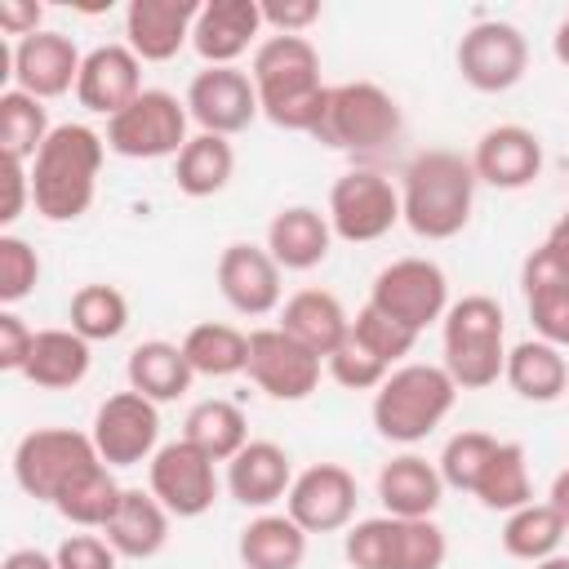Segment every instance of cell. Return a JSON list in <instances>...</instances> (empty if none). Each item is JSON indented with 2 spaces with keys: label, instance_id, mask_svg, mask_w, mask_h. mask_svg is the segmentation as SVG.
<instances>
[{
  "label": "cell",
  "instance_id": "f907efd6",
  "mask_svg": "<svg viewBox=\"0 0 569 569\" xmlns=\"http://www.w3.org/2000/svg\"><path fill=\"white\" fill-rule=\"evenodd\" d=\"M40 22H44V4H36V0H0V31L4 36H13V40L36 36V31H44Z\"/></svg>",
  "mask_w": 569,
  "mask_h": 569
},
{
  "label": "cell",
  "instance_id": "6da1fadb",
  "mask_svg": "<svg viewBox=\"0 0 569 569\" xmlns=\"http://www.w3.org/2000/svg\"><path fill=\"white\" fill-rule=\"evenodd\" d=\"M249 76L258 89V107L276 129L316 133L329 84L320 80V53L307 36H267L253 49Z\"/></svg>",
  "mask_w": 569,
  "mask_h": 569
},
{
  "label": "cell",
  "instance_id": "ac0fdd59",
  "mask_svg": "<svg viewBox=\"0 0 569 569\" xmlns=\"http://www.w3.org/2000/svg\"><path fill=\"white\" fill-rule=\"evenodd\" d=\"M218 293L240 316H271L280 307V262L267 244L236 240L218 258Z\"/></svg>",
  "mask_w": 569,
  "mask_h": 569
},
{
  "label": "cell",
  "instance_id": "cb8c5ba5",
  "mask_svg": "<svg viewBox=\"0 0 569 569\" xmlns=\"http://www.w3.org/2000/svg\"><path fill=\"white\" fill-rule=\"evenodd\" d=\"M333 227L329 213L311 204H289L267 222V253L280 262V271H311L329 258Z\"/></svg>",
  "mask_w": 569,
  "mask_h": 569
},
{
  "label": "cell",
  "instance_id": "7dc6e473",
  "mask_svg": "<svg viewBox=\"0 0 569 569\" xmlns=\"http://www.w3.org/2000/svg\"><path fill=\"white\" fill-rule=\"evenodd\" d=\"M258 4H262V27H271V36H302L311 22H320L316 0H258Z\"/></svg>",
  "mask_w": 569,
  "mask_h": 569
},
{
  "label": "cell",
  "instance_id": "f6af8a7d",
  "mask_svg": "<svg viewBox=\"0 0 569 569\" xmlns=\"http://www.w3.org/2000/svg\"><path fill=\"white\" fill-rule=\"evenodd\" d=\"M329 378L338 382V387H347V391H378L382 382H387V373H391V365H382L373 351H365L356 338H347L329 360Z\"/></svg>",
  "mask_w": 569,
  "mask_h": 569
},
{
  "label": "cell",
  "instance_id": "4316f807",
  "mask_svg": "<svg viewBox=\"0 0 569 569\" xmlns=\"http://www.w3.org/2000/svg\"><path fill=\"white\" fill-rule=\"evenodd\" d=\"M440 493H445L440 467L427 462L422 453H400V458L382 462V471H378V498H382L387 516L427 520V516H436Z\"/></svg>",
  "mask_w": 569,
  "mask_h": 569
},
{
  "label": "cell",
  "instance_id": "8992f818",
  "mask_svg": "<svg viewBox=\"0 0 569 569\" xmlns=\"http://www.w3.org/2000/svg\"><path fill=\"white\" fill-rule=\"evenodd\" d=\"M400 102L373 84V80H347V84H329V102L325 116L316 124V142L333 147V151H351V156H373L387 142L400 138Z\"/></svg>",
  "mask_w": 569,
  "mask_h": 569
},
{
  "label": "cell",
  "instance_id": "d6a6232c",
  "mask_svg": "<svg viewBox=\"0 0 569 569\" xmlns=\"http://www.w3.org/2000/svg\"><path fill=\"white\" fill-rule=\"evenodd\" d=\"M231 173H236V151H231V142L218 138V133H196V138L178 151V160H173V182H178V191L191 196V200L218 196V191L231 182Z\"/></svg>",
  "mask_w": 569,
  "mask_h": 569
},
{
  "label": "cell",
  "instance_id": "60d3db41",
  "mask_svg": "<svg viewBox=\"0 0 569 569\" xmlns=\"http://www.w3.org/2000/svg\"><path fill=\"white\" fill-rule=\"evenodd\" d=\"M449 556L445 529L427 516V520H400L391 516V560L387 569H440Z\"/></svg>",
  "mask_w": 569,
  "mask_h": 569
},
{
  "label": "cell",
  "instance_id": "f1b7e54d",
  "mask_svg": "<svg viewBox=\"0 0 569 569\" xmlns=\"http://www.w3.org/2000/svg\"><path fill=\"white\" fill-rule=\"evenodd\" d=\"M240 565L244 569H302L307 529L284 511H262L240 529Z\"/></svg>",
  "mask_w": 569,
  "mask_h": 569
},
{
  "label": "cell",
  "instance_id": "e575fe53",
  "mask_svg": "<svg viewBox=\"0 0 569 569\" xmlns=\"http://www.w3.org/2000/svg\"><path fill=\"white\" fill-rule=\"evenodd\" d=\"M182 351L200 378H231V373L249 369V333H240L236 325H222V320L191 325L182 338Z\"/></svg>",
  "mask_w": 569,
  "mask_h": 569
},
{
  "label": "cell",
  "instance_id": "9f6ffc18",
  "mask_svg": "<svg viewBox=\"0 0 569 569\" xmlns=\"http://www.w3.org/2000/svg\"><path fill=\"white\" fill-rule=\"evenodd\" d=\"M533 569H569V556H560V551H556V556H547V560H538Z\"/></svg>",
  "mask_w": 569,
  "mask_h": 569
},
{
  "label": "cell",
  "instance_id": "83f0119b",
  "mask_svg": "<svg viewBox=\"0 0 569 569\" xmlns=\"http://www.w3.org/2000/svg\"><path fill=\"white\" fill-rule=\"evenodd\" d=\"M107 542L124 556V560H151L164 542H169V511L164 502L147 489H124L116 516L107 520Z\"/></svg>",
  "mask_w": 569,
  "mask_h": 569
},
{
  "label": "cell",
  "instance_id": "52a82bcc",
  "mask_svg": "<svg viewBox=\"0 0 569 569\" xmlns=\"http://www.w3.org/2000/svg\"><path fill=\"white\" fill-rule=\"evenodd\" d=\"M102 462L98 458V445L89 431H76V427H36L18 440L13 449V480L27 498L36 502H49L84 471Z\"/></svg>",
  "mask_w": 569,
  "mask_h": 569
},
{
  "label": "cell",
  "instance_id": "bcb514c9",
  "mask_svg": "<svg viewBox=\"0 0 569 569\" xmlns=\"http://www.w3.org/2000/svg\"><path fill=\"white\" fill-rule=\"evenodd\" d=\"M58 569H116L120 551L102 538V533H67L53 551Z\"/></svg>",
  "mask_w": 569,
  "mask_h": 569
},
{
  "label": "cell",
  "instance_id": "7c38bea8",
  "mask_svg": "<svg viewBox=\"0 0 569 569\" xmlns=\"http://www.w3.org/2000/svg\"><path fill=\"white\" fill-rule=\"evenodd\" d=\"M89 436L98 445V458L111 471L151 462L156 449H160V409L142 391H116V396H107L98 405Z\"/></svg>",
  "mask_w": 569,
  "mask_h": 569
},
{
  "label": "cell",
  "instance_id": "7402d4cb",
  "mask_svg": "<svg viewBox=\"0 0 569 569\" xmlns=\"http://www.w3.org/2000/svg\"><path fill=\"white\" fill-rule=\"evenodd\" d=\"M262 31V4L258 0H209L200 4L191 49L204 58V67H236L240 53Z\"/></svg>",
  "mask_w": 569,
  "mask_h": 569
},
{
  "label": "cell",
  "instance_id": "e0dca14e",
  "mask_svg": "<svg viewBox=\"0 0 569 569\" xmlns=\"http://www.w3.org/2000/svg\"><path fill=\"white\" fill-rule=\"evenodd\" d=\"M80 62H84V53L62 31L22 36V40H13V89H22L40 102L62 98L80 80Z\"/></svg>",
  "mask_w": 569,
  "mask_h": 569
},
{
  "label": "cell",
  "instance_id": "d590c367",
  "mask_svg": "<svg viewBox=\"0 0 569 569\" xmlns=\"http://www.w3.org/2000/svg\"><path fill=\"white\" fill-rule=\"evenodd\" d=\"M182 440L204 449L213 462H231L249 445L244 409L231 400H200V405H191V413L182 422Z\"/></svg>",
  "mask_w": 569,
  "mask_h": 569
},
{
  "label": "cell",
  "instance_id": "ab89813d",
  "mask_svg": "<svg viewBox=\"0 0 569 569\" xmlns=\"http://www.w3.org/2000/svg\"><path fill=\"white\" fill-rule=\"evenodd\" d=\"M67 320L84 342H111L129 325V298L116 284H80L71 293Z\"/></svg>",
  "mask_w": 569,
  "mask_h": 569
},
{
  "label": "cell",
  "instance_id": "9c48e42d",
  "mask_svg": "<svg viewBox=\"0 0 569 569\" xmlns=\"http://www.w3.org/2000/svg\"><path fill=\"white\" fill-rule=\"evenodd\" d=\"M396 222H405V213H400V191L391 187L387 173L347 169L329 187V227L338 240L369 244V240H382Z\"/></svg>",
  "mask_w": 569,
  "mask_h": 569
},
{
  "label": "cell",
  "instance_id": "681fc988",
  "mask_svg": "<svg viewBox=\"0 0 569 569\" xmlns=\"http://www.w3.org/2000/svg\"><path fill=\"white\" fill-rule=\"evenodd\" d=\"M31 204V169L22 160H4V204H0V222H18L22 209Z\"/></svg>",
  "mask_w": 569,
  "mask_h": 569
},
{
  "label": "cell",
  "instance_id": "5bb4252c",
  "mask_svg": "<svg viewBox=\"0 0 569 569\" xmlns=\"http://www.w3.org/2000/svg\"><path fill=\"white\" fill-rule=\"evenodd\" d=\"M182 102H187L191 120L200 124V133H218V138H231V133L249 129L262 116L253 76L240 71V67H204V71H196Z\"/></svg>",
  "mask_w": 569,
  "mask_h": 569
},
{
  "label": "cell",
  "instance_id": "7bdbcfd3",
  "mask_svg": "<svg viewBox=\"0 0 569 569\" xmlns=\"http://www.w3.org/2000/svg\"><path fill=\"white\" fill-rule=\"evenodd\" d=\"M351 338H356L365 351H373L382 365H391V369H400V360H405V356L413 351V342H418L413 329H405L400 320L382 316L373 302H365V307L351 316Z\"/></svg>",
  "mask_w": 569,
  "mask_h": 569
},
{
  "label": "cell",
  "instance_id": "ee69618b",
  "mask_svg": "<svg viewBox=\"0 0 569 569\" xmlns=\"http://www.w3.org/2000/svg\"><path fill=\"white\" fill-rule=\"evenodd\" d=\"M36 280H40V253L22 236L4 231L0 236V302L4 307L22 302L36 289Z\"/></svg>",
  "mask_w": 569,
  "mask_h": 569
},
{
  "label": "cell",
  "instance_id": "8d00e7d4",
  "mask_svg": "<svg viewBox=\"0 0 569 569\" xmlns=\"http://www.w3.org/2000/svg\"><path fill=\"white\" fill-rule=\"evenodd\" d=\"M480 507L489 511H520L525 502H533V480H529V462H525V449L516 440H498V449L489 453L476 489Z\"/></svg>",
  "mask_w": 569,
  "mask_h": 569
},
{
  "label": "cell",
  "instance_id": "603a6c76",
  "mask_svg": "<svg viewBox=\"0 0 569 569\" xmlns=\"http://www.w3.org/2000/svg\"><path fill=\"white\" fill-rule=\"evenodd\" d=\"M520 289H525V307H529V320H533L538 338L556 342V347H569V267L547 244H538L525 258Z\"/></svg>",
  "mask_w": 569,
  "mask_h": 569
},
{
  "label": "cell",
  "instance_id": "b9f144b4",
  "mask_svg": "<svg viewBox=\"0 0 569 569\" xmlns=\"http://www.w3.org/2000/svg\"><path fill=\"white\" fill-rule=\"evenodd\" d=\"M493 449H498V436H489V431H458V436H449L445 449H440V462H436L440 480L449 489H458V493H471Z\"/></svg>",
  "mask_w": 569,
  "mask_h": 569
},
{
  "label": "cell",
  "instance_id": "f35d334b",
  "mask_svg": "<svg viewBox=\"0 0 569 569\" xmlns=\"http://www.w3.org/2000/svg\"><path fill=\"white\" fill-rule=\"evenodd\" d=\"M49 133H53V124H49V111L40 98H31L22 89H0V151H4V160L31 164Z\"/></svg>",
  "mask_w": 569,
  "mask_h": 569
},
{
  "label": "cell",
  "instance_id": "db71d44e",
  "mask_svg": "<svg viewBox=\"0 0 569 569\" xmlns=\"http://www.w3.org/2000/svg\"><path fill=\"white\" fill-rule=\"evenodd\" d=\"M547 502H551V507H556V516L569 525V467H565V471L551 480V493H547Z\"/></svg>",
  "mask_w": 569,
  "mask_h": 569
},
{
  "label": "cell",
  "instance_id": "f5cc1de1",
  "mask_svg": "<svg viewBox=\"0 0 569 569\" xmlns=\"http://www.w3.org/2000/svg\"><path fill=\"white\" fill-rule=\"evenodd\" d=\"M542 244H547V249H551V253H556V258L569 267V209L556 218V227L547 231V240H542Z\"/></svg>",
  "mask_w": 569,
  "mask_h": 569
},
{
  "label": "cell",
  "instance_id": "2e32d148",
  "mask_svg": "<svg viewBox=\"0 0 569 569\" xmlns=\"http://www.w3.org/2000/svg\"><path fill=\"white\" fill-rule=\"evenodd\" d=\"M356 476L342 462H311L307 471L293 476L284 511L307 529V533H338L356 516Z\"/></svg>",
  "mask_w": 569,
  "mask_h": 569
},
{
  "label": "cell",
  "instance_id": "4fadbf2b",
  "mask_svg": "<svg viewBox=\"0 0 569 569\" xmlns=\"http://www.w3.org/2000/svg\"><path fill=\"white\" fill-rule=\"evenodd\" d=\"M147 485L164 502V511L178 516V520L204 516L213 507V498H218L213 458L204 449H196L191 440H182V436L156 449V458L147 462Z\"/></svg>",
  "mask_w": 569,
  "mask_h": 569
},
{
  "label": "cell",
  "instance_id": "74e56055",
  "mask_svg": "<svg viewBox=\"0 0 569 569\" xmlns=\"http://www.w3.org/2000/svg\"><path fill=\"white\" fill-rule=\"evenodd\" d=\"M565 533H569V525L556 516L551 502H525V507L511 511L507 525H502V551H507L511 560L538 565V560H547V556L560 551Z\"/></svg>",
  "mask_w": 569,
  "mask_h": 569
},
{
  "label": "cell",
  "instance_id": "484cf974",
  "mask_svg": "<svg viewBox=\"0 0 569 569\" xmlns=\"http://www.w3.org/2000/svg\"><path fill=\"white\" fill-rule=\"evenodd\" d=\"M280 329L289 338H298L307 351H316L320 360H329L351 338V316L342 311V302L329 289H298L280 307Z\"/></svg>",
  "mask_w": 569,
  "mask_h": 569
},
{
  "label": "cell",
  "instance_id": "1f68e13d",
  "mask_svg": "<svg viewBox=\"0 0 569 569\" xmlns=\"http://www.w3.org/2000/svg\"><path fill=\"white\" fill-rule=\"evenodd\" d=\"M89 342L76 333V329H40L36 333V347L27 356V369L22 378L44 387V391H71L84 382L89 373Z\"/></svg>",
  "mask_w": 569,
  "mask_h": 569
},
{
  "label": "cell",
  "instance_id": "c3c4849f",
  "mask_svg": "<svg viewBox=\"0 0 569 569\" xmlns=\"http://www.w3.org/2000/svg\"><path fill=\"white\" fill-rule=\"evenodd\" d=\"M31 347H36V329H27V320L13 307H4L0 311V369L4 373H22Z\"/></svg>",
  "mask_w": 569,
  "mask_h": 569
},
{
  "label": "cell",
  "instance_id": "3957f363",
  "mask_svg": "<svg viewBox=\"0 0 569 569\" xmlns=\"http://www.w3.org/2000/svg\"><path fill=\"white\" fill-rule=\"evenodd\" d=\"M476 169L471 156L449 147L418 151L400 173V213L405 227L422 240H453L471 222L476 204Z\"/></svg>",
  "mask_w": 569,
  "mask_h": 569
},
{
  "label": "cell",
  "instance_id": "30bf717a",
  "mask_svg": "<svg viewBox=\"0 0 569 569\" xmlns=\"http://www.w3.org/2000/svg\"><path fill=\"white\" fill-rule=\"evenodd\" d=\"M369 302L382 316L400 320L405 329L422 333L427 325L445 320V311H449V280H445L440 262H431V258H396V262H387L373 276Z\"/></svg>",
  "mask_w": 569,
  "mask_h": 569
},
{
  "label": "cell",
  "instance_id": "d6986e66",
  "mask_svg": "<svg viewBox=\"0 0 569 569\" xmlns=\"http://www.w3.org/2000/svg\"><path fill=\"white\" fill-rule=\"evenodd\" d=\"M200 18V0H129L124 9V44L142 62H169L191 44Z\"/></svg>",
  "mask_w": 569,
  "mask_h": 569
},
{
  "label": "cell",
  "instance_id": "4dcf8cb0",
  "mask_svg": "<svg viewBox=\"0 0 569 569\" xmlns=\"http://www.w3.org/2000/svg\"><path fill=\"white\" fill-rule=\"evenodd\" d=\"M502 378L511 382V391L520 400H533V405H551L565 396L569 387V365L560 356L556 342H542V338H525L507 351V369Z\"/></svg>",
  "mask_w": 569,
  "mask_h": 569
},
{
  "label": "cell",
  "instance_id": "44dd1931",
  "mask_svg": "<svg viewBox=\"0 0 569 569\" xmlns=\"http://www.w3.org/2000/svg\"><path fill=\"white\" fill-rule=\"evenodd\" d=\"M138 93H142V58L129 44H98L84 53L80 80H76V98L84 111L111 120Z\"/></svg>",
  "mask_w": 569,
  "mask_h": 569
},
{
  "label": "cell",
  "instance_id": "277c9868",
  "mask_svg": "<svg viewBox=\"0 0 569 569\" xmlns=\"http://www.w3.org/2000/svg\"><path fill=\"white\" fill-rule=\"evenodd\" d=\"M445 369L458 382V391H485L502 378L507 369V320L498 298L489 293H467L449 302L445 320Z\"/></svg>",
  "mask_w": 569,
  "mask_h": 569
},
{
  "label": "cell",
  "instance_id": "ffe728a7",
  "mask_svg": "<svg viewBox=\"0 0 569 569\" xmlns=\"http://www.w3.org/2000/svg\"><path fill=\"white\" fill-rule=\"evenodd\" d=\"M471 169L485 187H498V191L533 187L542 173V142L525 124H493L476 138Z\"/></svg>",
  "mask_w": 569,
  "mask_h": 569
},
{
  "label": "cell",
  "instance_id": "836d02e7",
  "mask_svg": "<svg viewBox=\"0 0 569 569\" xmlns=\"http://www.w3.org/2000/svg\"><path fill=\"white\" fill-rule=\"evenodd\" d=\"M120 493H124V485H116L111 467H107V462H93V467H84V471L53 498V511H58L62 520H71L76 529H107V520H111L116 507H120Z\"/></svg>",
  "mask_w": 569,
  "mask_h": 569
},
{
  "label": "cell",
  "instance_id": "7a4b0ae2",
  "mask_svg": "<svg viewBox=\"0 0 569 569\" xmlns=\"http://www.w3.org/2000/svg\"><path fill=\"white\" fill-rule=\"evenodd\" d=\"M107 160V138L89 124H53L31 160V204L44 222H76L98 196V173Z\"/></svg>",
  "mask_w": 569,
  "mask_h": 569
},
{
  "label": "cell",
  "instance_id": "11a10c76",
  "mask_svg": "<svg viewBox=\"0 0 569 569\" xmlns=\"http://www.w3.org/2000/svg\"><path fill=\"white\" fill-rule=\"evenodd\" d=\"M551 49H556V58L569 67V13L560 18V27H556V40H551Z\"/></svg>",
  "mask_w": 569,
  "mask_h": 569
},
{
  "label": "cell",
  "instance_id": "f546056e",
  "mask_svg": "<svg viewBox=\"0 0 569 569\" xmlns=\"http://www.w3.org/2000/svg\"><path fill=\"white\" fill-rule=\"evenodd\" d=\"M124 373H129V391H142V396L156 400V405L178 400V396L191 387V378H196V369H191L182 342H164V338L138 342V347L129 351Z\"/></svg>",
  "mask_w": 569,
  "mask_h": 569
},
{
  "label": "cell",
  "instance_id": "5b68a950",
  "mask_svg": "<svg viewBox=\"0 0 569 569\" xmlns=\"http://www.w3.org/2000/svg\"><path fill=\"white\" fill-rule=\"evenodd\" d=\"M458 382L445 365H400L387 373V382L373 391V427L391 445H418L427 440L453 409Z\"/></svg>",
  "mask_w": 569,
  "mask_h": 569
},
{
  "label": "cell",
  "instance_id": "816d5d0a",
  "mask_svg": "<svg viewBox=\"0 0 569 569\" xmlns=\"http://www.w3.org/2000/svg\"><path fill=\"white\" fill-rule=\"evenodd\" d=\"M0 569H58V560L53 556H44V551H36V547H18V551H9L4 556V565Z\"/></svg>",
  "mask_w": 569,
  "mask_h": 569
},
{
  "label": "cell",
  "instance_id": "8fae6325",
  "mask_svg": "<svg viewBox=\"0 0 569 569\" xmlns=\"http://www.w3.org/2000/svg\"><path fill=\"white\" fill-rule=\"evenodd\" d=\"M453 62L476 93H507L529 71V40L502 18H480L462 31Z\"/></svg>",
  "mask_w": 569,
  "mask_h": 569
},
{
  "label": "cell",
  "instance_id": "9a60e30c",
  "mask_svg": "<svg viewBox=\"0 0 569 569\" xmlns=\"http://www.w3.org/2000/svg\"><path fill=\"white\" fill-rule=\"evenodd\" d=\"M258 391L271 400H307L320 387V356L307 351L298 338H289L280 325L249 333V369Z\"/></svg>",
  "mask_w": 569,
  "mask_h": 569
},
{
  "label": "cell",
  "instance_id": "d4e9b609",
  "mask_svg": "<svg viewBox=\"0 0 569 569\" xmlns=\"http://www.w3.org/2000/svg\"><path fill=\"white\" fill-rule=\"evenodd\" d=\"M293 485V467L289 453L276 440H249L231 462H227V489L240 507H271L280 498H289Z\"/></svg>",
  "mask_w": 569,
  "mask_h": 569
},
{
  "label": "cell",
  "instance_id": "ba28073f",
  "mask_svg": "<svg viewBox=\"0 0 569 569\" xmlns=\"http://www.w3.org/2000/svg\"><path fill=\"white\" fill-rule=\"evenodd\" d=\"M187 120V102H178L169 89H142L124 111L107 120V147L124 160H178V151L191 142Z\"/></svg>",
  "mask_w": 569,
  "mask_h": 569
}]
</instances>
